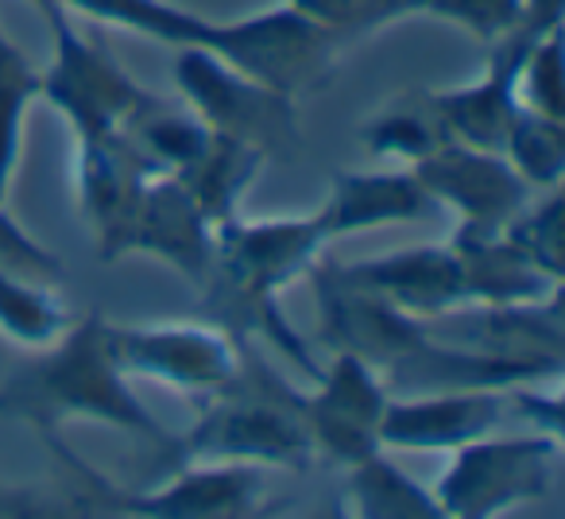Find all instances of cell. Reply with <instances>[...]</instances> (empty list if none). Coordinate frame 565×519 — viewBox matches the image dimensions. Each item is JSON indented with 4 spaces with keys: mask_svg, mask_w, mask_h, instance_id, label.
I'll return each mask as SVG.
<instances>
[{
    "mask_svg": "<svg viewBox=\"0 0 565 519\" xmlns=\"http://www.w3.org/2000/svg\"><path fill=\"white\" fill-rule=\"evenodd\" d=\"M515 388V384H511ZM511 388H457V392L387 395L380 419L384 449H449L503 431L511 411Z\"/></svg>",
    "mask_w": 565,
    "mask_h": 519,
    "instance_id": "cell-14",
    "label": "cell"
},
{
    "mask_svg": "<svg viewBox=\"0 0 565 519\" xmlns=\"http://www.w3.org/2000/svg\"><path fill=\"white\" fill-rule=\"evenodd\" d=\"M287 4L315 24L338 32L349 47H356L364 35L380 32V28L426 12V0H287Z\"/></svg>",
    "mask_w": 565,
    "mask_h": 519,
    "instance_id": "cell-27",
    "label": "cell"
},
{
    "mask_svg": "<svg viewBox=\"0 0 565 519\" xmlns=\"http://www.w3.org/2000/svg\"><path fill=\"white\" fill-rule=\"evenodd\" d=\"M151 179L156 171L140 159L125 128L78 140V205L94 233L97 260L117 264L128 256V233Z\"/></svg>",
    "mask_w": 565,
    "mask_h": 519,
    "instance_id": "cell-11",
    "label": "cell"
},
{
    "mask_svg": "<svg viewBox=\"0 0 565 519\" xmlns=\"http://www.w3.org/2000/svg\"><path fill=\"white\" fill-rule=\"evenodd\" d=\"M326 244L330 233L318 210L302 218H228L217 225L213 272L198 292L205 295V307L221 330L233 338H267L307 377L318 380L322 369L279 310V292L315 268Z\"/></svg>",
    "mask_w": 565,
    "mask_h": 519,
    "instance_id": "cell-3",
    "label": "cell"
},
{
    "mask_svg": "<svg viewBox=\"0 0 565 519\" xmlns=\"http://www.w3.org/2000/svg\"><path fill=\"white\" fill-rule=\"evenodd\" d=\"M361 144L372 156L403 159L407 167H415L418 159L434 156V151H441L446 144H454V136L441 125L430 89H403V94L392 97L376 117L364 120Z\"/></svg>",
    "mask_w": 565,
    "mask_h": 519,
    "instance_id": "cell-22",
    "label": "cell"
},
{
    "mask_svg": "<svg viewBox=\"0 0 565 519\" xmlns=\"http://www.w3.org/2000/svg\"><path fill=\"white\" fill-rule=\"evenodd\" d=\"M387 388L376 377V369L353 353H333V361L318 372L315 392L295 388V411L315 442L318 462L349 465L364 462L380 446V419L387 407Z\"/></svg>",
    "mask_w": 565,
    "mask_h": 519,
    "instance_id": "cell-9",
    "label": "cell"
},
{
    "mask_svg": "<svg viewBox=\"0 0 565 519\" xmlns=\"http://www.w3.org/2000/svg\"><path fill=\"white\" fill-rule=\"evenodd\" d=\"M562 20H565V0H523L519 28H531V32L546 35L554 28H562Z\"/></svg>",
    "mask_w": 565,
    "mask_h": 519,
    "instance_id": "cell-32",
    "label": "cell"
},
{
    "mask_svg": "<svg viewBox=\"0 0 565 519\" xmlns=\"http://www.w3.org/2000/svg\"><path fill=\"white\" fill-rule=\"evenodd\" d=\"M503 236L542 268L550 279H562V187L546 190V198L534 194L515 218L503 225Z\"/></svg>",
    "mask_w": 565,
    "mask_h": 519,
    "instance_id": "cell-28",
    "label": "cell"
},
{
    "mask_svg": "<svg viewBox=\"0 0 565 519\" xmlns=\"http://www.w3.org/2000/svg\"><path fill=\"white\" fill-rule=\"evenodd\" d=\"M557 434H484L454 449V462L434 485L441 516L488 519L526 500H542L562 477Z\"/></svg>",
    "mask_w": 565,
    "mask_h": 519,
    "instance_id": "cell-5",
    "label": "cell"
},
{
    "mask_svg": "<svg viewBox=\"0 0 565 519\" xmlns=\"http://www.w3.org/2000/svg\"><path fill=\"white\" fill-rule=\"evenodd\" d=\"M423 17L461 28L480 43H495L519 28L523 0H426Z\"/></svg>",
    "mask_w": 565,
    "mask_h": 519,
    "instance_id": "cell-30",
    "label": "cell"
},
{
    "mask_svg": "<svg viewBox=\"0 0 565 519\" xmlns=\"http://www.w3.org/2000/svg\"><path fill=\"white\" fill-rule=\"evenodd\" d=\"M51 63L40 71V97L66 117L74 140L113 133L128 120L148 89L113 59L94 32L74 28L71 12L47 20Z\"/></svg>",
    "mask_w": 565,
    "mask_h": 519,
    "instance_id": "cell-7",
    "label": "cell"
},
{
    "mask_svg": "<svg viewBox=\"0 0 565 519\" xmlns=\"http://www.w3.org/2000/svg\"><path fill=\"white\" fill-rule=\"evenodd\" d=\"M0 415L32 426L35 434H58L66 423H105L156 446L167 462L174 457V434L143 407L132 392V377L113 361L105 318L97 310L74 318L63 338L4 377Z\"/></svg>",
    "mask_w": 565,
    "mask_h": 519,
    "instance_id": "cell-2",
    "label": "cell"
},
{
    "mask_svg": "<svg viewBox=\"0 0 565 519\" xmlns=\"http://www.w3.org/2000/svg\"><path fill=\"white\" fill-rule=\"evenodd\" d=\"M267 167V156L259 148H248L241 140H228V136H217L205 144V151L186 167V171L171 174L198 205L202 213L221 225V221L236 218V205H241L244 190L256 182V174Z\"/></svg>",
    "mask_w": 565,
    "mask_h": 519,
    "instance_id": "cell-21",
    "label": "cell"
},
{
    "mask_svg": "<svg viewBox=\"0 0 565 519\" xmlns=\"http://www.w3.org/2000/svg\"><path fill=\"white\" fill-rule=\"evenodd\" d=\"M241 369L225 392L210 395L202 419L174 434L171 469L182 462H241V465H318L315 442L295 411V384L256 353L252 338H236Z\"/></svg>",
    "mask_w": 565,
    "mask_h": 519,
    "instance_id": "cell-4",
    "label": "cell"
},
{
    "mask_svg": "<svg viewBox=\"0 0 565 519\" xmlns=\"http://www.w3.org/2000/svg\"><path fill=\"white\" fill-rule=\"evenodd\" d=\"M465 264L469 279V307H503V303H534L562 292V279H550L542 268L503 236V229H477L457 225L449 236Z\"/></svg>",
    "mask_w": 565,
    "mask_h": 519,
    "instance_id": "cell-19",
    "label": "cell"
},
{
    "mask_svg": "<svg viewBox=\"0 0 565 519\" xmlns=\"http://www.w3.org/2000/svg\"><path fill=\"white\" fill-rule=\"evenodd\" d=\"M179 94L217 136L259 148L267 159L299 151L295 97L228 66L210 51L182 47L174 59Z\"/></svg>",
    "mask_w": 565,
    "mask_h": 519,
    "instance_id": "cell-6",
    "label": "cell"
},
{
    "mask_svg": "<svg viewBox=\"0 0 565 519\" xmlns=\"http://www.w3.org/2000/svg\"><path fill=\"white\" fill-rule=\"evenodd\" d=\"M411 171L426 187V194L438 202V210H454L461 225L477 229H503L539 194L500 151L469 148L457 140L418 159Z\"/></svg>",
    "mask_w": 565,
    "mask_h": 519,
    "instance_id": "cell-13",
    "label": "cell"
},
{
    "mask_svg": "<svg viewBox=\"0 0 565 519\" xmlns=\"http://www.w3.org/2000/svg\"><path fill=\"white\" fill-rule=\"evenodd\" d=\"M430 338L465 353L500 357V361L534 364L562 377L565 369V318L562 292L534 303H503V307H457L426 318Z\"/></svg>",
    "mask_w": 565,
    "mask_h": 519,
    "instance_id": "cell-10",
    "label": "cell"
},
{
    "mask_svg": "<svg viewBox=\"0 0 565 519\" xmlns=\"http://www.w3.org/2000/svg\"><path fill=\"white\" fill-rule=\"evenodd\" d=\"M35 102H40V66L0 32V205H9L24 148V120Z\"/></svg>",
    "mask_w": 565,
    "mask_h": 519,
    "instance_id": "cell-24",
    "label": "cell"
},
{
    "mask_svg": "<svg viewBox=\"0 0 565 519\" xmlns=\"http://www.w3.org/2000/svg\"><path fill=\"white\" fill-rule=\"evenodd\" d=\"M120 128L156 174L186 171L205 151V144L213 140V128L186 102H167L151 89L140 97V105L128 113Z\"/></svg>",
    "mask_w": 565,
    "mask_h": 519,
    "instance_id": "cell-20",
    "label": "cell"
},
{
    "mask_svg": "<svg viewBox=\"0 0 565 519\" xmlns=\"http://www.w3.org/2000/svg\"><path fill=\"white\" fill-rule=\"evenodd\" d=\"M109 353L125 377H148L179 392L217 395L241 369V346L221 326L143 322L125 326L105 318Z\"/></svg>",
    "mask_w": 565,
    "mask_h": 519,
    "instance_id": "cell-8",
    "label": "cell"
},
{
    "mask_svg": "<svg viewBox=\"0 0 565 519\" xmlns=\"http://www.w3.org/2000/svg\"><path fill=\"white\" fill-rule=\"evenodd\" d=\"M58 9L78 12L94 24L128 28L167 47L210 51L236 71L291 97L326 86L349 51L338 32L307 20L291 4L241 20H210L174 0H58Z\"/></svg>",
    "mask_w": 565,
    "mask_h": 519,
    "instance_id": "cell-1",
    "label": "cell"
},
{
    "mask_svg": "<svg viewBox=\"0 0 565 519\" xmlns=\"http://www.w3.org/2000/svg\"><path fill=\"white\" fill-rule=\"evenodd\" d=\"M503 159L534 190H554L565 179V120H550L523 109L503 140Z\"/></svg>",
    "mask_w": 565,
    "mask_h": 519,
    "instance_id": "cell-26",
    "label": "cell"
},
{
    "mask_svg": "<svg viewBox=\"0 0 565 519\" xmlns=\"http://www.w3.org/2000/svg\"><path fill=\"white\" fill-rule=\"evenodd\" d=\"M128 256L163 260L186 284L202 287L213 272V256H217V225L171 174H156L136 210Z\"/></svg>",
    "mask_w": 565,
    "mask_h": 519,
    "instance_id": "cell-16",
    "label": "cell"
},
{
    "mask_svg": "<svg viewBox=\"0 0 565 519\" xmlns=\"http://www.w3.org/2000/svg\"><path fill=\"white\" fill-rule=\"evenodd\" d=\"M322 221L330 241L369 229L407 225L438 213V202L426 194L415 171H341L333 174V190L322 202Z\"/></svg>",
    "mask_w": 565,
    "mask_h": 519,
    "instance_id": "cell-18",
    "label": "cell"
},
{
    "mask_svg": "<svg viewBox=\"0 0 565 519\" xmlns=\"http://www.w3.org/2000/svg\"><path fill=\"white\" fill-rule=\"evenodd\" d=\"M345 488H349V508L353 516L369 519H434L441 516L438 500L430 488H423L418 480H411L399 465H392L384 457V449L369 454L364 462L345 469Z\"/></svg>",
    "mask_w": 565,
    "mask_h": 519,
    "instance_id": "cell-23",
    "label": "cell"
},
{
    "mask_svg": "<svg viewBox=\"0 0 565 519\" xmlns=\"http://www.w3.org/2000/svg\"><path fill=\"white\" fill-rule=\"evenodd\" d=\"M0 272L47 287L63 279V260L51 248H43L40 241H32L28 229L9 213V205H0Z\"/></svg>",
    "mask_w": 565,
    "mask_h": 519,
    "instance_id": "cell-31",
    "label": "cell"
},
{
    "mask_svg": "<svg viewBox=\"0 0 565 519\" xmlns=\"http://www.w3.org/2000/svg\"><path fill=\"white\" fill-rule=\"evenodd\" d=\"M519 102L523 109L550 120H565V74H562V28L539 35L519 66Z\"/></svg>",
    "mask_w": 565,
    "mask_h": 519,
    "instance_id": "cell-29",
    "label": "cell"
},
{
    "mask_svg": "<svg viewBox=\"0 0 565 519\" xmlns=\"http://www.w3.org/2000/svg\"><path fill=\"white\" fill-rule=\"evenodd\" d=\"M264 500V477L241 462H182L159 488H120V516L163 519H233L256 516Z\"/></svg>",
    "mask_w": 565,
    "mask_h": 519,
    "instance_id": "cell-17",
    "label": "cell"
},
{
    "mask_svg": "<svg viewBox=\"0 0 565 519\" xmlns=\"http://www.w3.org/2000/svg\"><path fill=\"white\" fill-rule=\"evenodd\" d=\"M74 322L71 307L55 295V287L32 284L0 272V333L28 349H47L63 338V330Z\"/></svg>",
    "mask_w": 565,
    "mask_h": 519,
    "instance_id": "cell-25",
    "label": "cell"
},
{
    "mask_svg": "<svg viewBox=\"0 0 565 519\" xmlns=\"http://www.w3.org/2000/svg\"><path fill=\"white\" fill-rule=\"evenodd\" d=\"M539 40V32L531 28H515L503 40L492 43V59H488L480 82L461 89H430L434 109H438L441 125L449 128L457 144H469V148L500 151L508 140L511 125L523 113L519 102V66H523L531 43Z\"/></svg>",
    "mask_w": 565,
    "mask_h": 519,
    "instance_id": "cell-15",
    "label": "cell"
},
{
    "mask_svg": "<svg viewBox=\"0 0 565 519\" xmlns=\"http://www.w3.org/2000/svg\"><path fill=\"white\" fill-rule=\"evenodd\" d=\"M330 264L341 284L376 295L423 322L472 303L465 264L454 244H415V248L387 252V256L353 260V264L330 260Z\"/></svg>",
    "mask_w": 565,
    "mask_h": 519,
    "instance_id": "cell-12",
    "label": "cell"
},
{
    "mask_svg": "<svg viewBox=\"0 0 565 519\" xmlns=\"http://www.w3.org/2000/svg\"><path fill=\"white\" fill-rule=\"evenodd\" d=\"M28 4H32L43 20H55L58 12H66V9H58V0H28Z\"/></svg>",
    "mask_w": 565,
    "mask_h": 519,
    "instance_id": "cell-33",
    "label": "cell"
}]
</instances>
